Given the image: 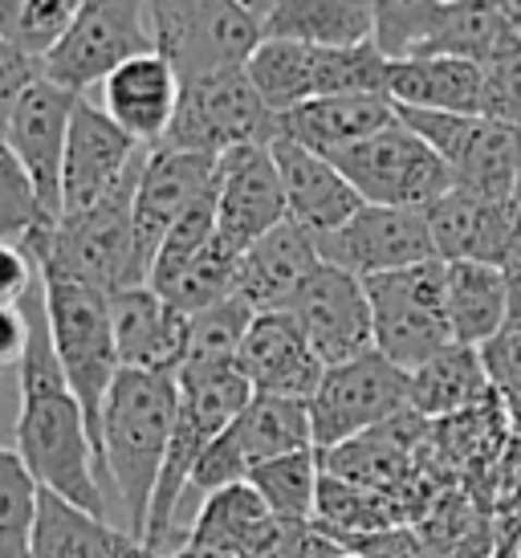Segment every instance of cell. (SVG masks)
<instances>
[{"label": "cell", "mask_w": 521, "mask_h": 558, "mask_svg": "<svg viewBox=\"0 0 521 558\" xmlns=\"http://www.w3.org/2000/svg\"><path fill=\"white\" fill-rule=\"evenodd\" d=\"M25 311H29V351L16 367V400H21L16 452L25 457L41 489H53L82 510L107 518V473L94 449L90 420L82 412V400L74 396L62 372V359L53 351L41 281L25 298Z\"/></svg>", "instance_id": "6da1fadb"}, {"label": "cell", "mask_w": 521, "mask_h": 558, "mask_svg": "<svg viewBox=\"0 0 521 558\" xmlns=\"http://www.w3.org/2000/svg\"><path fill=\"white\" fill-rule=\"evenodd\" d=\"M180 412L175 375L119 372L102 403V465L110 494L119 497L126 530L147 543L152 501L159 489V473L168 461L171 433Z\"/></svg>", "instance_id": "7a4b0ae2"}, {"label": "cell", "mask_w": 521, "mask_h": 558, "mask_svg": "<svg viewBox=\"0 0 521 558\" xmlns=\"http://www.w3.org/2000/svg\"><path fill=\"white\" fill-rule=\"evenodd\" d=\"M41 294H46L53 351L62 359V372L74 396L82 400V412L90 420L94 449L102 461V403H107L114 375L123 372L119 347H114V323H110V294L65 274L58 265H41ZM102 473H107V465H102Z\"/></svg>", "instance_id": "3957f363"}, {"label": "cell", "mask_w": 521, "mask_h": 558, "mask_svg": "<svg viewBox=\"0 0 521 558\" xmlns=\"http://www.w3.org/2000/svg\"><path fill=\"white\" fill-rule=\"evenodd\" d=\"M387 65L391 62L379 53L375 41L351 49H326L265 37L253 49L245 70L260 98L277 114H286L302 102L335 98V94H387Z\"/></svg>", "instance_id": "277c9868"}, {"label": "cell", "mask_w": 521, "mask_h": 558, "mask_svg": "<svg viewBox=\"0 0 521 558\" xmlns=\"http://www.w3.org/2000/svg\"><path fill=\"white\" fill-rule=\"evenodd\" d=\"M274 140L277 110L260 98L245 65H232V70L184 78L175 123L159 147H180V151L220 159L232 147H253V143L269 147Z\"/></svg>", "instance_id": "5b68a950"}, {"label": "cell", "mask_w": 521, "mask_h": 558, "mask_svg": "<svg viewBox=\"0 0 521 558\" xmlns=\"http://www.w3.org/2000/svg\"><path fill=\"white\" fill-rule=\"evenodd\" d=\"M371 318H375V351L403 372L452 347L448 323V262H424L412 269L367 278Z\"/></svg>", "instance_id": "8992f818"}, {"label": "cell", "mask_w": 521, "mask_h": 558, "mask_svg": "<svg viewBox=\"0 0 521 558\" xmlns=\"http://www.w3.org/2000/svg\"><path fill=\"white\" fill-rule=\"evenodd\" d=\"M152 4L147 0H86L65 37L41 58L49 82L86 98L102 82L138 53H152Z\"/></svg>", "instance_id": "52a82bcc"}, {"label": "cell", "mask_w": 521, "mask_h": 558, "mask_svg": "<svg viewBox=\"0 0 521 558\" xmlns=\"http://www.w3.org/2000/svg\"><path fill=\"white\" fill-rule=\"evenodd\" d=\"M330 163L351 180L363 204L428 213L445 192H452V175H448L445 159L436 156L403 119L384 126L379 135L330 156Z\"/></svg>", "instance_id": "ba28073f"}, {"label": "cell", "mask_w": 521, "mask_h": 558, "mask_svg": "<svg viewBox=\"0 0 521 558\" xmlns=\"http://www.w3.org/2000/svg\"><path fill=\"white\" fill-rule=\"evenodd\" d=\"M155 46L180 78L232 70L265 41V25L237 0H147Z\"/></svg>", "instance_id": "9c48e42d"}, {"label": "cell", "mask_w": 521, "mask_h": 558, "mask_svg": "<svg viewBox=\"0 0 521 558\" xmlns=\"http://www.w3.org/2000/svg\"><path fill=\"white\" fill-rule=\"evenodd\" d=\"M399 119L445 159L452 187L481 196H513L521 180V126L497 123L489 114H432L396 107Z\"/></svg>", "instance_id": "30bf717a"}, {"label": "cell", "mask_w": 521, "mask_h": 558, "mask_svg": "<svg viewBox=\"0 0 521 558\" xmlns=\"http://www.w3.org/2000/svg\"><path fill=\"white\" fill-rule=\"evenodd\" d=\"M408 372L396 367L379 351L326 367L323 384L310 400V424H314V449H338L354 436L379 428L399 412H408Z\"/></svg>", "instance_id": "8fae6325"}, {"label": "cell", "mask_w": 521, "mask_h": 558, "mask_svg": "<svg viewBox=\"0 0 521 558\" xmlns=\"http://www.w3.org/2000/svg\"><path fill=\"white\" fill-rule=\"evenodd\" d=\"M147 151L94 98H77L62 163V217L90 213L147 163Z\"/></svg>", "instance_id": "7c38bea8"}, {"label": "cell", "mask_w": 521, "mask_h": 558, "mask_svg": "<svg viewBox=\"0 0 521 558\" xmlns=\"http://www.w3.org/2000/svg\"><path fill=\"white\" fill-rule=\"evenodd\" d=\"M318 253L323 262L363 281L436 262L428 217L415 208H384V204H363L342 229L318 236Z\"/></svg>", "instance_id": "4fadbf2b"}, {"label": "cell", "mask_w": 521, "mask_h": 558, "mask_svg": "<svg viewBox=\"0 0 521 558\" xmlns=\"http://www.w3.org/2000/svg\"><path fill=\"white\" fill-rule=\"evenodd\" d=\"M286 311L306 330L310 347L318 351L326 367H338V363H351V359L375 351L367 281L338 269V265H318Z\"/></svg>", "instance_id": "5bb4252c"}, {"label": "cell", "mask_w": 521, "mask_h": 558, "mask_svg": "<svg viewBox=\"0 0 521 558\" xmlns=\"http://www.w3.org/2000/svg\"><path fill=\"white\" fill-rule=\"evenodd\" d=\"M424 217L440 262H481L497 269L521 262V208L513 196L452 187Z\"/></svg>", "instance_id": "9a60e30c"}, {"label": "cell", "mask_w": 521, "mask_h": 558, "mask_svg": "<svg viewBox=\"0 0 521 558\" xmlns=\"http://www.w3.org/2000/svg\"><path fill=\"white\" fill-rule=\"evenodd\" d=\"M216 187V159L180 151V147H152L135 187V257L143 281L152 278V265L168 233L180 225L187 208L204 201Z\"/></svg>", "instance_id": "2e32d148"}, {"label": "cell", "mask_w": 521, "mask_h": 558, "mask_svg": "<svg viewBox=\"0 0 521 558\" xmlns=\"http://www.w3.org/2000/svg\"><path fill=\"white\" fill-rule=\"evenodd\" d=\"M290 220L274 147H232L216 159V229L220 241L245 253L253 241Z\"/></svg>", "instance_id": "e0dca14e"}, {"label": "cell", "mask_w": 521, "mask_h": 558, "mask_svg": "<svg viewBox=\"0 0 521 558\" xmlns=\"http://www.w3.org/2000/svg\"><path fill=\"white\" fill-rule=\"evenodd\" d=\"M77 94L62 90L58 82L41 78L21 102L4 126V140L16 151L21 168L29 171L37 187V204L49 225L62 220V163L65 140H70V119H74Z\"/></svg>", "instance_id": "ac0fdd59"}, {"label": "cell", "mask_w": 521, "mask_h": 558, "mask_svg": "<svg viewBox=\"0 0 521 558\" xmlns=\"http://www.w3.org/2000/svg\"><path fill=\"white\" fill-rule=\"evenodd\" d=\"M110 323L119 367L126 372L180 375L192 347V314L171 306L152 286H131L110 294Z\"/></svg>", "instance_id": "d6986e66"}, {"label": "cell", "mask_w": 521, "mask_h": 558, "mask_svg": "<svg viewBox=\"0 0 521 558\" xmlns=\"http://www.w3.org/2000/svg\"><path fill=\"white\" fill-rule=\"evenodd\" d=\"M237 367L245 372L257 396H281V400H314L323 384L326 363L310 347L306 330L290 311L257 314L245 342L237 351Z\"/></svg>", "instance_id": "ffe728a7"}, {"label": "cell", "mask_w": 521, "mask_h": 558, "mask_svg": "<svg viewBox=\"0 0 521 558\" xmlns=\"http://www.w3.org/2000/svg\"><path fill=\"white\" fill-rule=\"evenodd\" d=\"M180 90L184 78L180 70L159 53H138L126 65H119L102 86H98V107L107 110L114 123L123 126L126 135L143 147H159L168 140L171 123H175V110H180Z\"/></svg>", "instance_id": "44dd1931"}, {"label": "cell", "mask_w": 521, "mask_h": 558, "mask_svg": "<svg viewBox=\"0 0 521 558\" xmlns=\"http://www.w3.org/2000/svg\"><path fill=\"white\" fill-rule=\"evenodd\" d=\"M269 147H274L277 171H281L290 220L302 225L314 241L342 229L363 208V196L354 192L351 180L326 156H318V151H310V147H302V143L293 140H281V135Z\"/></svg>", "instance_id": "7402d4cb"}, {"label": "cell", "mask_w": 521, "mask_h": 558, "mask_svg": "<svg viewBox=\"0 0 521 558\" xmlns=\"http://www.w3.org/2000/svg\"><path fill=\"white\" fill-rule=\"evenodd\" d=\"M323 265L318 241L302 229V225H277L274 233H265L260 241L241 253L237 262V290L245 306H253L257 314L286 311L293 302V294L306 286V278Z\"/></svg>", "instance_id": "603a6c76"}, {"label": "cell", "mask_w": 521, "mask_h": 558, "mask_svg": "<svg viewBox=\"0 0 521 558\" xmlns=\"http://www.w3.org/2000/svg\"><path fill=\"white\" fill-rule=\"evenodd\" d=\"M33 558H168L152 543L135 538L126 526H110V518L90 513L41 489L37 522H33Z\"/></svg>", "instance_id": "cb8c5ba5"}, {"label": "cell", "mask_w": 521, "mask_h": 558, "mask_svg": "<svg viewBox=\"0 0 521 558\" xmlns=\"http://www.w3.org/2000/svg\"><path fill=\"white\" fill-rule=\"evenodd\" d=\"M396 119L399 110L387 94H335V98H314L277 114V135L330 159L354 143L379 135Z\"/></svg>", "instance_id": "d4e9b609"}, {"label": "cell", "mask_w": 521, "mask_h": 558, "mask_svg": "<svg viewBox=\"0 0 521 558\" xmlns=\"http://www.w3.org/2000/svg\"><path fill=\"white\" fill-rule=\"evenodd\" d=\"M387 98L432 114H485V65L464 58H399L387 65Z\"/></svg>", "instance_id": "484cf974"}, {"label": "cell", "mask_w": 521, "mask_h": 558, "mask_svg": "<svg viewBox=\"0 0 521 558\" xmlns=\"http://www.w3.org/2000/svg\"><path fill=\"white\" fill-rule=\"evenodd\" d=\"M489 396L493 384L485 372V355H481V347H469V342H452L440 355H432L428 363L408 372V403L432 424L460 416Z\"/></svg>", "instance_id": "4316f807"}, {"label": "cell", "mask_w": 521, "mask_h": 558, "mask_svg": "<svg viewBox=\"0 0 521 558\" xmlns=\"http://www.w3.org/2000/svg\"><path fill=\"white\" fill-rule=\"evenodd\" d=\"M274 513L260 501V494L241 481L229 485L220 494L199 501L196 518L187 522V534L180 546H196V550H213V555H232V558H257L260 543L274 530Z\"/></svg>", "instance_id": "83f0119b"}, {"label": "cell", "mask_w": 521, "mask_h": 558, "mask_svg": "<svg viewBox=\"0 0 521 558\" xmlns=\"http://www.w3.org/2000/svg\"><path fill=\"white\" fill-rule=\"evenodd\" d=\"M265 37L302 41V46L351 49L375 41V4L371 0H281L265 16Z\"/></svg>", "instance_id": "f1b7e54d"}, {"label": "cell", "mask_w": 521, "mask_h": 558, "mask_svg": "<svg viewBox=\"0 0 521 558\" xmlns=\"http://www.w3.org/2000/svg\"><path fill=\"white\" fill-rule=\"evenodd\" d=\"M225 440L253 473L265 461L314 449V424L306 400H281V396H253L249 408L229 424Z\"/></svg>", "instance_id": "f546056e"}, {"label": "cell", "mask_w": 521, "mask_h": 558, "mask_svg": "<svg viewBox=\"0 0 521 558\" xmlns=\"http://www.w3.org/2000/svg\"><path fill=\"white\" fill-rule=\"evenodd\" d=\"M513 41H521V33L509 25L497 0H464V4H440L428 41L412 58H464V62L489 65Z\"/></svg>", "instance_id": "4dcf8cb0"}, {"label": "cell", "mask_w": 521, "mask_h": 558, "mask_svg": "<svg viewBox=\"0 0 521 558\" xmlns=\"http://www.w3.org/2000/svg\"><path fill=\"white\" fill-rule=\"evenodd\" d=\"M506 269L481 262H448V323L452 339L485 347L506 330Z\"/></svg>", "instance_id": "1f68e13d"}, {"label": "cell", "mask_w": 521, "mask_h": 558, "mask_svg": "<svg viewBox=\"0 0 521 558\" xmlns=\"http://www.w3.org/2000/svg\"><path fill=\"white\" fill-rule=\"evenodd\" d=\"M249 485L260 494V501L269 506L274 518L286 522H314L318 513V485H323V452H290L265 461L249 473Z\"/></svg>", "instance_id": "d6a6232c"}, {"label": "cell", "mask_w": 521, "mask_h": 558, "mask_svg": "<svg viewBox=\"0 0 521 558\" xmlns=\"http://www.w3.org/2000/svg\"><path fill=\"white\" fill-rule=\"evenodd\" d=\"M41 485L25 457L0 445V558H33V522H37Z\"/></svg>", "instance_id": "836d02e7"}, {"label": "cell", "mask_w": 521, "mask_h": 558, "mask_svg": "<svg viewBox=\"0 0 521 558\" xmlns=\"http://www.w3.org/2000/svg\"><path fill=\"white\" fill-rule=\"evenodd\" d=\"M82 9L86 0H0V33L33 58H46Z\"/></svg>", "instance_id": "e575fe53"}, {"label": "cell", "mask_w": 521, "mask_h": 558, "mask_svg": "<svg viewBox=\"0 0 521 558\" xmlns=\"http://www.w3.org/2000/svg\"><path fill=\"white\" fill-rule=\"evenodd\" d=\"M53 229H58V225H49L46 213H41L29 171L21 168L16 151L9 147V140L0 135V241L29 245L33 236L53 233Z\"/></svg>", "instance_id": "d590c367"}, {"label": "cell", "mask_w": 521, "mask_h": 558, "mask_svg": "<svg viewBox=\"0 0 521 558\" xmlns=\"http://www.w3.org/2000/svg\"><path fill=\"white\" fill-rule=\"evenodd\" d=\"M375 4V46L387 62L412 58L428 41L432 21L440 13L436 0H371Z\"/></svg>", "instance_id": "8d00e7d4"}, {"label": "cell", "mask_w": 521, "mask_h": 558, "mask_svg": "<svg viewBox=\"0 0 521 558\" xmlns=\"http://www.w3.org/2000/svg\"><path fill=\"white\" fill-rule=\"evenodd\" d=\"M253 318H257V311L245 306L237 294L225 298V302H216L213 311L196 314V318H192V347H187V359H237Z\"/></svg>", "instance_id": "74e56055"}, {"label": "cell", "mask_w": 521, "mask_h": 558, "mask_svg": "<svg viewBox=\"0 0 521 558\" xmlns=\"http://www.w3.org/2000/svg\"><path fill=\"white\" fill-rule=\"evenodd\" d=\"M481 355H485V372L497 400L506 403L513 433H521V335H497L481 347Z\"/></svg>", "instance_id": "f35d334b"}, {"label": "cell", "mask_w": 521, "mask_h": 558, "mask_svg": "<svg viewBox=\"0 0 521 558\" xmlns=\"http://www.w3.org/2000/svg\"><path fill=\"white\" fill-rule=\"evenodd\" d=\"M485 114L521 126V41L485 65Z\"/></svg>", "instance_id": "ab89813d"}, {"label": "cell", "mask_w": 521, "mask_h": 558, "mask_svg": "<svg viewBox=\"0 0 521 558\" xmlns=\"http://www.w3.org/2000/svg\"><path fill=\"white\" fill-rule=\"evenodd\" d=\"M41 78H46L41 58L25 53V49L13 46V41L0 33V135H4V126L13 119L16 102H21Z\"/></svg>", "instance_id": "60d3db41"}, {"label": "cell", "mask_w": 521, "mask_h": 558, "mask_svg": "<svg viewBox=\"0 0 521 558\" xmlns=\"http://www.w3.org/2000/svg\"><path fill=\"white\" fill-rule=\"evenodd\" d=\"M41 265L25 245L0 241V306H21L37 290Z\"/></svg>", "instance_id": "b9f144b4"}, {"label": "cell", "mask_w": 521, "mask_h": 558, "mask_svg": "<svg viewBox=\"0 0 521 558\" xmlns=\"http://www.w3.org/2000/svg\"><path fill=\"white\" fill-rule=\"evenodd\" d=\"M29 351V311L21 306H0V367L13 372Z\"/></svg>", "instance_id": "7bdbcfd3"}, {"label": "cell", "mask_w": 521, "mask_h": 558, "mask_svg": "<svg viewBox=\"0 0 521 558\" xmlns=\"http://www.w3.org/2000/svg\"><path fill=\"white\" fill-rule=\"evenodd\" d=\"M509 298H506V330L501 335H521V262L506 269Z\"/></svg>", "instance_id": "ee69618b"}, {"label": "cell", "mask_w": 521, "mask_h": 558, "mask_svg": "<svg viewBox=\"0 0 521 558\" xmlns=\"http://www.w3.org/2000/svg\"><path fill=\"white\" fill-rule=\"evenodd\" d=\"M237 4H241V9H245V13H253L260 21V25H265V16L274 13L277 4H281V0H237Z\"/></svg>", "instance_id": "f6af8a7d"}, {"label": "cell", "mask_w": 521, "mask_h": 558, "mask_svg": "<svg viewBox=\"0 0 521 558\" xmlns=\"http://www.w3.org/2000/svg\"><path fill=\"white\" fill-rule=\"evenodd\" d=\"M168 558H232V555H213V550H196V546H171Z\"/></svg>", "instance_id": "bcb514c9"}, {"label": "cell", "mask_w": 521, "mask_h": 558, "mask_svg": "<svg viewBox=\"0 0 521 558\" xmlns=\"http://www.w3.org/2000/svg\"><path fill=\"white\" fill-rule=\"evenodd\" d=\"M497 9L509 16V25L521 33V0H497Z\"/></svg>", "instance_id": "7dc6e473"}, {"label": "cell", "mask_w": 521, "mask_h": 558, "mask_svg": "<svg viewBox=\"0 0 521 558\" xmlns=\"http://www.w3.org/2000/svg\"><path fill=\"white\" fill-rule=\"evenodd\" d=\"M493 558H518V546H497Z\"/></svg>", "instance_id": "c3c4849f"}, {"label": "cell", "mask_w": 521, "mask_h": 558, "mask_svg": "<svg viewBox=\"0 0 521 558\" xmlns=\"http://www.w3.org/2000/svg\"><path fill=\"white\" fill-rule=\"evenodd\" d=\"M4 391H9V372L0 367V400H4Z\"/></svg>", "instance_id": "681fc988"}, {"label": "cell", "mask_w": 521, "mask_h": 558, "mask_svg": "<svg viewBox=\"0 0 521 558\" xmlns=\"http://www.w3.org/2000/svg\"><path fill=\"white\" fill-rule=\"evenodd\" d=\"M513 201H518V208H521V180H518V192H513Z\"/></svg>", "instance_id": "f907efd6"}, {"label": "cell", "mask_w": 521, "mask_h": 558, "mask_svg": "<svg viewBox=\"0 0 521 558\" xmlns=\"http://www.w3.org/2000/svg\"><path fill=\"white\" fill-rule=\"evenodd\" d=\"M436 4H464V0H436Z\"/></svg>", "instance_id": "816d5d0a"}, {"label": "cell", "mask_w": 521, "mask_h": 558, "mask_svg": "<svg viewBox=\"0 0 521 558\" xmlns=\"http://www.w3.org/2000/svg\"><path fill=\"white\" fill-rule=\"evenodd\" d=\"M338 558H359V555H338Z\"/></svg>", "instance_id": "f5cc1de1"}, {"label": "cell", "mask_w": 521, "mask_h": 558, "mask_svg": "<svg viewBox=\"0 0 521 558\" xmlns=\"http://www.w3.org/2000/svg\"><path fill=\"white\" fill-rule=\"evenodd\" d=\"M518 558H521V543H518Z\"/></svg>", "instance_id": "db71d44e"}]
</instances>
